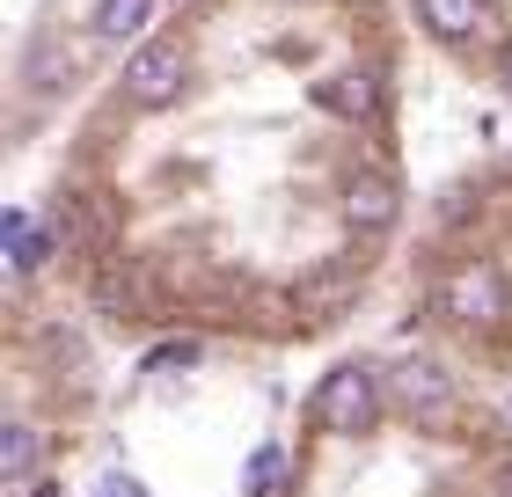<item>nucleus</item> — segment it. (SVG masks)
<instances>
[{"instance_id": "9d476101", "label": "nucleus", "mask_w": 512, "mask_h": 497, "mask_svg": "<svg viewBox=\"0 0 512 497\" xmlns=\"http://www.w3.org/2000/svg\"><path fill=\"white\" fill-rule=\"evenodd\" d=\"M286 476H293V454H286L278 439H264V446L242 461V490H249V497H278V490H286Z\"/></svg>"}, {"instance_id": "ddd939ff", "label": "nucleus", "mask_w": 512, "mask_h": 497, "mask_svg": "<svg viewBox=\"0 0 512 497\" xmlns=\"http://www.w3.org/2000/svg\"><path fill=\"white\" fill-rule=\"evenodd\" d=\"M96 307H103V315H132V307H139V293H132V278H118V271H103V278H96Z\"/></svg>"}, {"instance_id": "423d86ee", "label": "nucleus", "mask_w": 512, "mask_h": 497, "mask_svg": "<svg viewBox=\"0 0 512 497\" xmlns=\"http://www.w3.org/2000/svg\"><path fill=\"white\" fill-rule=\"evenodd\" d=\"M0 249H8V278H30V271L52 264L59 227H52V220H37L30 205H8V220H0Z\"/></svg>"}, {"instance_id": "6e6552de", "label": "nucleus", "mask_w": 512, "mask_h": 497, "mask_svg": "<svg viewBox=\"0 0 512 497\" xmlns=\"http://www.w3.org/2000/svg\"><path fill=\"white\" fill-rule=\"evenodd\" d=\"M410 8L439 44H469V37H483V22H491V0H410Z\"/></svg>"}, {"instance_id": "f8f14e48", "label": "nucleus", "mask_w": 512, "mask_h": 497, "mask_svg": "<svg viewBox=\"0 0 512 497\" xmlns=\"http://www.w3.org/2000/svg\"><path fill=\"white\" fill-rule=\"evenodd\" d=\"M205 359L198 337H169V344H147V373H191Z\"/></svg>"}, {"instance_id": "dca6fc26", "label": "nucleus", "mask_w": 512, "mask_h": 497, "mask_svg": "<svg viewBox=\"0 0 512 497\" xmlns=\"http://www.w3.org/2000/svg\"><path fill=\"white\" fill-rule=\"evenodd\" d=\"M498 81H505V88H512V37H505V44H498Z\"/></svg>"}, {"instance_id": "1a4fd4ad", "label": "nucleus", "mask_w": 512, "mask_h": 497, "mask_svg": "<svg viewBox=\"0 0 512 497\" xmlns=\"http://www.w3.org/2000/svg\"><path fill=\"white\" fill-rule=\"evenodd\" d=\"M30 454H37V424L8 410V424H0V476H8V497L30 490Z\"/></svg>"}, {"instance_id": "7ed1b4c3", "label": "nucleus", "mask_w": 512, "mask_h": 497, "mask_svg": "<svg viewBox=\"0 0 512 497\" xmlns=\"http://www.w3.org/2000/svg\"><path fill=\"white\" fill-rule=\"evenodd\" d=\"M395 212H403V183H395L388 169H359L352 183H344V227L352 234H388Z\"/></svg>"}, {"instance_id": "9b49d317", "label": "nucleus", "mask_w": 512, "mask_h": 497, "mask_svg": "<svg viewBox=\"0 0 512 497\" xmlns=\"http://www.w3.org/2000/svg\"><path fill=\"white\" fill-rule=\"evenodd\" d=\"M154 22V0H96V37L103 44H125Z\"/></svg>"}, {"instance_id": "0eeeda50", "label": "nucleus", "mask_w": 512, "mask_h": 497, "mask_svg": "<svg viewBox=\"0 0 512 497\" xmlns=\"http://www.w3.org/2000/svg\"><path fill=\"white\" fill-rule=\"evenodd\" d=\"M315 103L330 117H344V125H366L381 110V74L374 66H337L330 81H315Z\"/></svg>"}, {"instance_id": "4468645a", "label": "nucleus", "mask_w": 512, "mask_h": 497, "mask_svg": "<svg viewBox=\"0 0 512 497\" xmlns=\"http://www.w3.org/2000/svg\"><path fill=\"white\" fill-rule=\"evenodd\" d=\"M96 497H147V483H139V476H125V468H118V476H103V483H96Z\"/></svg>"}, {"instance_id": "20e7f679", "label": "nucleus", "mask_w": 512, "mask_h": 497, "mask_svg": "<svg viewBox=\"0 0 512 497\" xmlns=\"http://www.w3.org/2000/svg\"><path fill=\"white\" fill-rule=\"evenodd\" d=\"M439 307H447L454 322H476V329H483V322L505 315V278H498L491 264H461L447 286H439Z\"/></svg>"}, {"instance_id": "f257e3e1", "label": "nucleus", "mask_w": 512, "mask_h": 497, "mask_svg": "<svg viewBox=\"0 0 512 497\" xmlns=\"http://www.w3.org/2000/svg\"><path fill=\"white\" fill-rule=\"evenodd\" d=\"M315 424L337 439H366L381 424V373L374 366H330L315 388Z\"/></svg>"}, {"instance_id": "2eb2a0df", "label": "nucleus", "mask_w": 512, "mask_h": 497, "mask_svg": "<svg viewBox=\"0 0 512 497\" xmlns=\"http://www.w3.org/2000/svg\"><path fill=\"white\" fill-rule=\"evenodd\" d=\"M491 490H498V497H512V454L498 461V476H491Z\"/></svg>"}, {"instance_id": "39448f33", "label": "nucleus", "mask_w": 512, "mask_h": 497, "mask_svg": "<svg viewBox=\"0 0 512 497\" xmlns=\"http://www.w3.org/2000/svg\"><path fill=\"white\" fill-rule=\"evenodd\" d=\"M388 395L403 402L410 417L432 424V417H447V402H454V373L439 366V359H403V366L388 373Z\"/></svg>"}, {"instance_id": "f03ea898", "label": "nucleus", "mask_w": 512, "mask_h": 497, "mask_svg": "<svg viewBox=\"0 0 512 497\" xmlns=\"http://www.w3.org/2000/svg\"><path fill=\"white\" fill-rule=\"evenodd\" d=\"M125 103L132 110H169L183 88H191V52H183L176 37H154V44H139V52L125 59Z\"/></svg>"}]
</instances>
